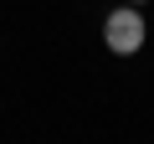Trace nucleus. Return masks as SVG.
Segmentation results:
<instances>
[{"label": "nucleus", "mask_w": 154, "mask_h": 144, "mask_svg": "<svg viewBox=\"0 0 154 144\" xmlns=\"http://www.w3.org/2000/svg\"><path fill=\"white\" fill-rule=\"evenodd\" d=\"M128 5H144V0H128Z\"/></svg>", "instance_id": "f03ea898"}, {"label": "nucleus", "mask_w": 154, "mask_h": 144, "mask_svg": "<svg viewBox=\"0 0 154 144\" xmlns=\"http://www.w3.org/2000/svg\"><path fill=\"white\" fill-rule=\"evenodd\" d=\"M144 36H149V26H144V11H139V5H118V11H108V21H103V41H108L113 57H134V52L144 46Z\"/></svg>", "instance_id": "f257e3e1"}]
</instances>
